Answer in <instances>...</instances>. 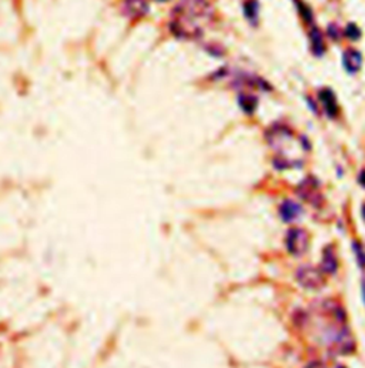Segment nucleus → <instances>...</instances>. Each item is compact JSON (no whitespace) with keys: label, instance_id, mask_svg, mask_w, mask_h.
<instances>
[{"label":"nucleus","instance_id":"f257e3e1","mask_svg":"<svg viewBox=\"0 0 365 368\" xmlns=\"http://www.w3.org/2000/svg\"><path fill=\"white\" fill-rule=\"evenodd\" d=\"M174 15L172 22L174 35L181 39H194L201 35V29L193 19H209L211 6L206 0H183L174 7Z\"/></svg>","mask_w":365,"mask_h":368},{"label":"nucleus","instance_id":"f03ea898","mask_svg":"<svg viewBox=\"0 0 365 368\" xmlns=\"http://www.w3.org/2000/svg\"><path fill=\"white\" fill-rule=\"evenodd\" d=\"M327 343H328V348L334 350L335 352H340V354H349L351 351H354L355 348V343H354V338L351 337V334L348 331V328L341 324L340 328L337 327H332L330 328L327 333Z\"/></svg>","mask_w":365,"mask_h":368},{"label":"nucleus","instance_id":"7ed1b4c3","mask_svg":"<svg viewBox=\"0 0 365 368\" xmlns=\"http://www.w3.org/2000/svg\"><path fill=\"white\" fill-rule=\"evenodd\" d=\"M296 280L305 290H318L325 284V274L321 268L305 264L297 268Z\"/></svg>","mask_w":365,"mask_h":368},{"label":"nucleus","instance_id":"20e7f679","mask_svg":"<svg viewBox=\"0 0 365 368\" xmlns=\"http://www.w3.org/2000/svg\"><path fill=\"white\" fill-rule=\"evenodd\" d=\"M285 247L290 254L294 257H300L307 253L310 247V236L302 228H290L285 236Z\"/></svg>","mask_w":365,"mask_h":368},{"label":"nucleus","instance_id":"39448f33","mask_svg":"<svg viewBox=\"0 0 365 368\" xmlns=\"http://www.w3.org/2000/svg\"><path fill=\"white\" fill-rule=\"evenodd\" d=\"M297 193L300 194L301 198H304L305 201H308L310 204L313 206H320L321 201H322V195L318 190V184L315 181V178H307L304 180L298 189H297Z\"/></svg>","mask_w":365,"mask_h":368},{"label":"nucleus","instance_id":"423d86ee","mask_svg":"<svg viewBox=\"0 0 365 368\" xmlns=\"http://www.w3.org/2000/svg\"><path fill=\"white\" fill-rule=\"evenodd\" d=\"M122 12L126 18L140 19L149 13V4L146 0H123Z\"/></svg>","mask_w":365,"mask_h":368},{"label":"nucleus","instance_id":"0eeeda50","mask_svg":"<svg viewBox=\"0 0 365 368\" xmlns=\"http://www.w3.org/2000/svg\"><path fill=\"white\" fill-rule=\"evenodd\" d=\"M279 217L284 223H293L301 216V206L293 200H284L279 206Z\"/></svg>","mask_w":365,"mask_h":368},{"label":"nucleus","instance_id":"6e6552de","mask_svg":"<svg viewBox=\"0 0 365 368\" xmlns=\"http://www.w3.org/2000/svg\"><path fill=\"white\" fill-rule=\"evenodd\" d=\"M338 268V260L335 248L331 244L324 247L322 250V259H321V271L324 274H334Z\"/></svg>","mask_w":365,"mask_h":368},{"label":"nucleus","instance_id":"1a4fd4ad","mask_svg":"<svg viewBox=\"0 0 365 368\" xmlns=\"http://www.w3.org/2000/svg\"><path fill=\"white\" fill-rule=\"evenodd\" d=\"M344 67L348 73H357L361 67V53L354 49H348L347 52L344 53Z\"/></svg>","mask_w":365,"mask_h":368},{"label":"nucleus","instance_id":"9d476101","mask_svg":"<svg viewBox=\"0 0 365 368\" xmlns=\"http://www.w3.org/2000/svg\"><path fill=\"white\" fill-rule=\"evenodd\" d=\"M320 100L321 103L325 107V111L330 117H335L338 114V106H337V100L334 93L331 91L330 88H324L320 91Z\"/></svg>","mask_w":365,"mask_h":368},{"label":"nucleus","instance_id":"9b49d317","mask_svg":"<svg viewBox=\"0 0 365 368\" xmlns=\"http://www.w3.org/2000/svg\"><path fill=\"white\" fill-rule=\"evenodd\" d=\"M244 15L248 20L254 22L258 15V1L257 0H247L244 3Z\"/></svg>","mask_w":365,"mask_h":368},{"label":"nucleus","instance_id":"f8f14e48","mask_svg":"<svg viewBox=\"0 0 365 368\" xmlns=\"http://www.w3.org/2000/svg\"><path fill=\"white\" fill-rule=\"evenodd\" d=\"M352 250H354V254H355V259H357V264L361 270H365V248L364 245L361 244L360 241L354 240L352 241Z\"/></svg>","mask_w":365,"mask_h":368},{"label":"nucleus","instance_id":"ddd939ff","mask_svg":"<svg viewBox=\"0 0 365 368\" xmlns=\"http://www.w3.org/2000/svg\"><path fill=\"white\" fill-rule=\"evenodd\" d=\"M311 40H313V50L318 56H321L324 52V43H322V35L320 33L318 29H314L311 33Z\"/></svg>","mask_w":365,"mask_h":368},{"label":"nucleus","instance_id":"4468645a","mask_svg":"<svg viewBox=\"0 0 365 368\" xmlns=\"http://www.w3.org/2000/svg\"><path fill=\"white\" fill-rule=\"evenodd\" d=\"M240 105L243 106V108L247 111V113H253V111H254V108H256L257 102H256V99H254V97H248V96H245V97H240Z\"/></svg>","mask_w":365,"mask_h":368},{"label":"nucleus","instance_id":"2eb2a0df","mask_svg":"<svg viewBox=\"0 0 365 368\" xmlns=\"http://www.w3.org/2000/svg\"><path fill=\"white\" fill-rule=\"evenodd\" d=\"M345 35H347L351 40H357V39L361 36V32H360V29H358L355 24H348L347 30H345Z\"/></svg>","mask_w":365,"mask_h":368},{"label":"nucleus","instance_id":"dca6fc26","mask_svg":"<svg viewBox=\"0 0 365 368\" xmlns=\"http://www.w3.org/2000/svg\"><path fill=\"white\" fill-rule=\"evenodd\" d=\"M358 181H360L361 186H364L365 187V170H363V172L360 173V175H358Z\"/></svg>","mask_w":365,"mask_h":368},{"label":"nucleus","instance_id":"f3484780","mask_svg":"<svg viewBox=\"0 0 365 368\" xmlns=\"http://www.w3.org/2000/svg\"><path fill=\"white\" fill-rule=\"evenodd\" d=\"M361 293H363V300H364L365 304V280H363V282H361Z\"/></svg>","mask_w":365,"mask_h":368},{"label":"nucleus","instance_id":"a211bd4d","mask_svg":"<svg viewBox=\"0 0 365 368\" xmlns=\"http://www.w3.org/2000/svg\"><path fill=\"white\" fill-rule=\"evenodd\" d=\"M307 368H324V367H321V364H320V363H311V364H310Z\"/></svg>","mask_w":365,"mask_h":368},{"label":"nucleus","instance_id":"6ab92c4d","mask_svg":"<svg viewBox=\"0 0 365 368\" xmlns=\"http://www.w3.org/2000/svg\"><path fill=\"white\" fill-rule=\"evenodd\" d=\"M363 217H364V220H365V204L363 206Z\"/></svg>","mask_w":365,"mask_h":368},{"label":"nucleus","instance_id":"aec40b11","mask_svg":"<svg viewBox=\"0 0 365 368\" xmlns=\"http://www.w3.org/2000/svg\"><path fill=\"white\" fill-rule=\"evenodd\" d=\"M335 368H345V367H344V366H337Z\"/></svg>","mask_w":365,"mask_h":368},{"label":"nucleus","instance_id":"412c9836","mask_svg":"<svg viewBox=\"0 0 365 368\" xmlns=\"http://www.w3.org/2000/svg\"><path fill=\"white\" fill-rule=\"evenodd\" d=\"M161 1H164V0H161Z\"/></svg>","mask_w":365,"mask_h":368}]
</instances>
